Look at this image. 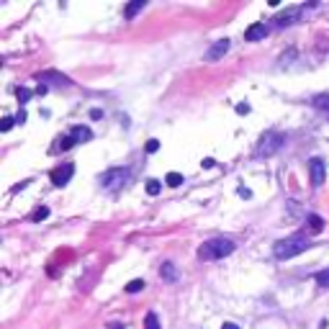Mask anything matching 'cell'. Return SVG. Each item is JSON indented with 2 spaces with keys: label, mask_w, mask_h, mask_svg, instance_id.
Wrapping results in <instances>:
<instances>
[{
  "label": "cell",
  "mask_w": 329,
  "mask_h": 329,
  "mask_svg": "<svg viewBox=\"0 0 329 329\" xmlns=\"http://www.w3.org/2000/svg\"><path fill=\"white\" fill-rule=\"evenodd\" d=\"M108 327H111V329H124V327L118 324V322H113V324H108Z\"/></svg>",
  "instance_id": "obj_32"
},
{
  "label": "cell",
  "mask_w": 329,
  "mask_h": 329,
  "mask_svg": "<svg viewBox=\"0 0 329 329\" xmlns=\"http://www.w3.org/2000/svg\"><path fill=\"white\" fill-rule=\"evenodd\" d=\"M144 329H160V319H157L155 311H149L144 317Z\"/></svg>",
  "instance_id": "obj_17"
},
{
  "label": "cell",
  "mask_w": 329,
  "mask_h": 329,
  "mask_svg": "<svg viewBox=\"0 0 329 329\" xmlns=\"http://www.w3.org/2000/svg\"><path fill=\"white\" fill-rule=\"evenodd\" d=\"M157 149H160V142H157V139H149L147 147H144V152H147V155H155Z\"/></svg>",
  "instance_id": "obj_23"
},
{
  "label": "cell",
  "mask_w": 329,
  "mask_h": 329,
  "mask_svg": "<svg viewBox=\"0 0 329 329\" xmlns=\"http://www.w3.org/2000/svg\"><path fill=\"white\" fill-rule=\"evenodd\" d=\"M34 95V90H28V87H16V98H18V103L23 106V103H28V98Z\"/></svg>",
  "instance_id": "obj_18"
},
{
  "label": "cell",
  "mask_w": 329,
  "mask_h": 329,
  "mask_svg": "<svg viewBox=\"0 0 329 329\" xmlns=\"http://www.w3.org/2000/svg\"><path fill=\"white\" fill-rule=\"evenodd\" d=\"M324 175H327V164L322 157H314L309 160V177H311V185L314 188H319L324 183Z\"/></svg>",
  "instance_id": "obj_5"
},
{
  "label": "cell",
  "mask_w": 329,
  "mask_h": 329,
  "mask_svg": "<svg viewBox=\"0 0 329 329\" xmlns=\"http://www.w3.org/2000/svg\"><path fill=\"white\" fill-rule=\"evenodd\" d=\"M237 113H239V116L249 113V106H247V103H239V106H237Z\"/></svg>",
  "instance_id": "obj_27"
},
{
  "label": "cell",
  "mask_w": 329,
  "mask_h": 329,
  "mask_svg": "<svg viewBox=\"0 0 329 329\" xmlns=\"http://www.w3.org/2000/svg\"><path fill=\"white\" fill-rule=\"evenodd\" d=\"M144 286H147V283L142 278H137V280H131L126 286V293H139V291H144Z\"/></svg>",
  "instance_id": "obj_19"
},
{
  "label": "cell",
  "mask_w": 329,
  "mask_h": 329,
  "mask_svg": "<svg viewBox=\"0 0 329 329\" xmlns=\"http://www.w3.org/2000/svg\"><path fill=\"white\" fill-rule=\"evenodd\" d=\"M309 247H311L309 237H304V234H293V237L280 239V242L273 245V255H275L278 260H291V257H296V255H301V252H306Z\"/></svg>",
  "instance_id": "obj_1"
},
{
  "label": "cell",
  "mask_w": 329,
  "mask_h": 329,
  "mask_svg": "<svg viewBox=\"0 0 329 329\" xmlns=\"http://www.w3.org/2000/svg\"><path fill=\"white\" fill-rule=\"evenodd\" d=\"M160 190H162L160 180H155V177H152V180H147V193H149V196H160Z\"/></svg>",
  "instance_id": "obj_20"
},
{
  "label": "cell",
  "mask_w": 329,
  "mask_h": 329,
  "mask_svg": "<svg viewBox=\"0 0 329 329\" xmlns=\"http://www.w3.org/2000/svg\"><path fill=\"white\" fill-rule=\"evenodd\" d=\"M160 275H162V280L175 283V280H177V267H175L172 262H164V265L160 267Z\"/></svg>",
  "instance_id": "obj_10"
},
{
  "label": "cell",
  "mask_w": 329,
  "mask_h": 329,
  "mask_svg": "<svg viewBox=\"0 0 329 329\" xmlns=\"http://www.w3.org/2000/svg\"><path fill=\"white\" fill-rule=\"evenodd\" d=\"M214 164H216V160H211V157H206V160L201 162V167H203V170H211V167H214Z\"/></svg>",
  "instance_id": "obj_26"
},
{
  "label": "cell",
  "mask_w": 329,
  "mask_h": 329,
  "mask_svg": "<svg viewBox=\"0 0 329 329\" xmlns=\"http://www.w3.org/2000/svg\"><path fill=\"white\" fill-rule=\"evenodd\" d=\"M90 118H103V111H100V108H93V111H90Z\"/></svg>",
  "instance_id": "obj_29"
},
{
  "label": "cell",
  "mask_w": 329,
  "mask_h": 329,
  "mask_svg": "<svg viewBox=\"0 0 329 329\" xmlns=\"http://www.w3.org/2000/svg\"><path fill=\"white\" fill-rule=\"evenodd\" d=\"M229 47H232V41H229V39H219V41H214L211 47L206 49V59H208V62H219V59L229 52Z\"/></svg>",
  "instance_id": "obj_7"
},
{
  "label": "cell",
  "mask_w": 329,
  "mask_h": 329,
  "mask_svg": "<svg viewBox=\"0 0 329 329\" xmlns=\"http://www.w3.org/2000/svg\"><path fill=\"white\" fill-rule=\"evenodd\" d=\"M239 196H242V198H249V196H252V193H249L247 188H239Z\"/></svg>",
  "instance_id": "obj_30"
},
{
  "label": "cell",
  "mask_w": 329,
  "mask_h": 329,
  "mask_svg": "<svg viewBox=\"0 0 329 329\" xmlns=\"http://www.w3.org/2000/svg\"><path fill=\"white\" fill-rule=\"evenodd\" d=\"M13 124H16V118L5 116V118H3V124H0V131H10V129H13Z\"/></svg>",
  "instance_id": "obj_24"
},
{
  "label": "cell",
  "mask_w": 329,
  "mask_h": 329,
  "mask_svg": "<svg viewBox=\"0 0 329 329\" xmlns=\"http://www.w3.org/2000/svg\"><path fill=\"white\" fill-rule=\"evenodd\" d=\"M314 280H317L319 288H329V267H327V270H319L317 275H314Z\"/></svg>",
  "instance_id": "obj_16"
},
{
  "label": "cell",
  "mask_w": 329,
  "mask_h": 329,
  "mask_svg": "<svg viewBox=\"0 0 329 329\" xmlns=\"http://www.w3.org/2000/svg\"><path fill=\"white\" fill-rule=\"evenodd\" d=\"M234 252V242L232 239H224V237H216V239H208V242L201 245L198 249V257L201 260H221Z\"/></svg>",
  "instance_id": "obj_2"
},
{
  "label": "cell",
  "mask_w": 329,
  "mask_h": 329,
  "mask_svg": "<svg viewBox=\"0 0 329 329\" xmlns=\"http://www.w3.org/2000/svg\"><path fill=\"white\" fill-rule=\"evenodd\" d=\"M306 224H309V229H311L314 234H319V232L324 229V219H322V216H317V214H309Z\"/></svg>",
  "instance_id": "obj_14"
},
{
  "label": "cell",
  "mask_w": 329,
  "mask_h": 329,
  "mask_svg": "<svg viewBox=\"0 0 329 329\" xmlns=\"http://www.w3.org/2000/svg\"><path fill=\"white\" fill-rule=\"evenodd\" d=\"M164 183H167L170 188H177V185L183 183V175H180V172H170L167 177H164Z\"/></svg>",
  "instance_id": "obj_21"
},
{
  "label": "cell",
  "mask_w": 329,
  "mask_h": 329,
  "mask_svg": "<svg viewBox=\"0 0 329 329\" xmlns=\"http://www.w3.org/2000/svg\"><path fill=\"white\" fill-rule=\"evenodd\" d=\"M70 137H72L75 142H82V144H85V142L93 139V131L87 129V126H72V129H70Z\"/></svg>",
  "instance_id": "obj_9"
},
{
  "label": "cell",
  "mask_w": 329,
  "mask_h": 329,
  "mask_svg": "<svg viewBox=\"0 0 329 329\" xmlns=\"http://www.w3.org/2000/svg\"><path fill=\"white\" fill-rule=\"evenodd\" d=\"M298 16H301V10L283 13V16H278V18H275V23H278V26H288V23H296V21H298Z\"/></svg>",
  "instance_id": "obj_13"
},
{
  "label": "cell",
  "mask_w": 329,
  "mask_h": 329,
  "mask_svg": "<svg viewBox=\"0 0 329 329\" xmlns=\"http://www.w3.org/2000/svg\"><path fill=\"white\" fill-rule=\"evenodd\" d=\"M144 5H147L144 0H134V3H129L126 5V18H137V13L144 10Z\"/></svg>",
  "instance_id": "obj_15"
},
{
  "label": "cell",
  "mask_w": 329,
  "mask_h": 329,
  "mask_svg": "<svg viewBox=\"0 0 329 329\" xmlns=\"http://www.w3.org/2000/svg\"><path fill=\"white\" fill-rule=\"evenodd\" d=\"M311 106L317 108V111H324V113H327V111H329V93H319L317 98L311 100Z\"/></svg>",
  "instance_id": "obj_12"
},
{
  "label": "cell",
  "mask_w": 329,
  "mask_h": 329,
  "mask_svg": "<svg viewBox=\"0 0 329 329\" xmlns=\"http://www.w3.org/2000/svg\"><path fill=\"white\" fill-rule=\"evenodd\" d=\"M283 142H286V137H283V134L267 131L265 137L260 139V144H257V157H270V155H275L278 149L283 147Z\"/></svg>",
  "instance_id": "obj_3"
},
{
  "label": "cell",
  "mask_w": 329,
  "mask_h": 329,
  "mask_svg": "<svg viewBox=\"0 0 329 329\" xmlns=\"http://www.w3.org/2000/svg\"><path fill=\"white\" fill-rule=\"evenodd\" d=\"M39 80H52L57 85H70L67 75H59V72H39Z\"/></svg>",
  "instance_id": "obj_11"
},
{
  "label": "cell",
  "mask_w": 329,
  "mask_h": 329,
  "mask_svg": "<svg viewBox=\"0 0 329 329\" xmlns=\"http://www.w3.org/2000/svg\"><path fill=\"white\" fill-rule=\"evenodd\" d=\"M245 39L247 41H262V39H267V26L265 23H252L245 31Z\"/></svg>",
  "instance_id": "obj_8"
},
{
  "label": "cell",
  "mask_w": 329,
  "mask_h": 329,
  "mask_svg": "<svg viewBox=\"0 0 329 329\" xmlns=\"http://www.w3.org/2000/svg\"><path fill=\"white\" fill-rule=\"evenodd\" d=\"M72 175H75V164L72 162H65V164H59V167L52 170V183L57 188H62V185H67L72 180Z\"/></svg>",
  "instance_id": "obj_6"
},
{
  "label": "cell",
  "mask_w": 329,
  "mask_h": 329,
  "mask_svg": "<svg viewBox=\"0 0 329 329\" xmlns=\"http://www.w3.org/2000/svg\"><path fill=\"white\" fill-rule=\"evenodd\" d=\"M75 144H78V142H75L72 137H65L62 142H59V147H62V149H70V147H75Z\"/></svg>",
  "instance_id": "obj_25"
},
{
  "label": "cell",
  "mask_w": 329,
  "mask_h": 329,
  "mask_svg": "<svg viewBox=\"0 0 329 329\" xmlns=\"http://www.w3.org/2000/svg\"><path fill=\"white\" fill-rule=\"evenodd\" d=\"M126 180H129V170H124V167H111L100 175V185L106 190H118Z\"/></svg>",
  "instance_id": "obj_4"
},
{
  "label": "cell",
  "mask_w": 329,
  "mask_h": 329,
  "mask_svg": "<svg viewBox=\"0 0 329 329\" xmlns=\"http://www.w3.org/2000/svg\"><path fill=\"white\" fill-rule=\"evenodd\" d=\"M16 124H26V111H23V108H21L18 116H16Z\"/></svg>",
  "instance_id": "obj_28"
},
{
  "label": "cell",
  "mask_w": 329,
  "mask_h": 329,
  "mask_svg": "<svg viewBox=\"0 0 329 329\" xmlns=\"http://www.w3.org/2000/svg\"><path fill=\"white\" fill-rule=\"evenodd\" d=\"M221 329H239V327H237V324H232V322H229V324H224V327H221Z\"/></svg>",
  "instance_id": "obj_31"
},
{
  "label": "cell",
  "mask_w": 329,
  "mask_h": 329,
  "mask_svg": "<svg viewBox=\"0 0 329 329\" xmlns=\"http://www.w3.org/2000/svg\"><path fill=\"white\" fill-rule=\"evenodd\" d=\"M47 216H49V208L47 206H39L36 211L31 214V221H41V219H47Z\"/></svg>",
  "instance_id": "obj_22"
}]
</instances>
